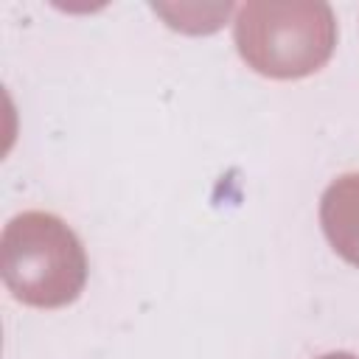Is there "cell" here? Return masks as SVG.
<instances>
[{
    "instance_id": "obj_3",
    "label": "cell",
    "mask_w": 359,
    "mask_h": 359,
    "mask_svg": "<svg viewBox=\"0 0 359 359\" xmlns=\"http://www.w3.org/2000/svg\"><path fill=\"white\" fill-rule=\"evenodd\" d=\"M320 224L334 252L359 266V171L337 177L323 191Z\"/></svg>"
},
{
    "instance_id": "obj_2",
    "label": "cell",
    "mask_w": 359,
    "mask_h": 359,
    "mask_svg": "<svg viewBox=\"0 0 359 359\" xmlns=\"http://www.w3.org/2000/svg\"><path fill=\"white\" fill-rule=\"evenodd\" d=\"M238 56L266 79H306L317 73L337 48V17L328 3L311 0H250L233 20Z\"/></svg>"
},
{
    "instance_id": "obj_1",
    "label": "cell",
    "mask_w": 359,
    "mask_h": 359,
    "mask_svg": "<svg viewBox=\"0 0 359 359\" xmlns=\"http://www.w3.org/2000/svg\"><path fill=\"white\" fill-rule=\"evenodd\" d=\"M0 272L14 300L34 309H62L84 292L87 252L65 219L25 210L3 227Z\"/></svg>"
},
{
    "instance_id": "obj_4",
    "label": "cell",
    "mask_w": 359,
    "mask_h": 359,
    "mask_svg": "<svg viewBox=\"0 0 359 359\" xmlns=\"http://www.w3.org/2000/svg\"><path fill=\"white\" fill-rule=\"evenodd\" d=\"M317 359H359V356L351 353V351H331V353H323V356H317Z\"/></svg>"
}]
</instances>
